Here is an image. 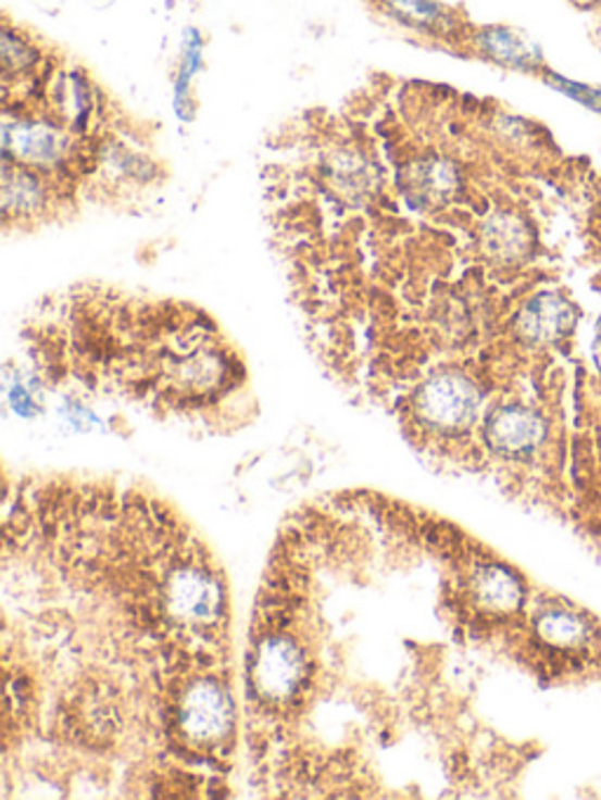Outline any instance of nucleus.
<instances>
[{
	"label": "nucleus",
	"instance_id": "obj_14",
	"mask_svg": "<svg viewBox=\"0 0 601 800\" xmlns=\"http://www.w3.org/2000/svg\"><path fill=\"white\" fill-rule=\"evenodd\" d=\"M200 68V38L193 34V42H188L186 48V57H184V66H181V76L177 83V97L179 101L186 95V85L193 78V73Z\"/></svg>",
	"mask_w": 601,
	"mask_h": 800
},
{
	"label": "nucleus",
	"instance_id": "obj_7",
	"mask_svg": "<svg viewBox=\"0 0 601 800\" xmlns=\"http://www.w3.org/2000/svg\"><path fill=\"white\" fill-rule=\"evenodd\" d=\"M461 186V174L451 160L425 155L412 160L402 172V190L412 207H437L453 198Z\"/></svg>",
	"mask_w": 601,
	"mask_h": 800
},
{
	"label": "nucleus",
	"instance_id": "obj_3",
	"mask_svg": "<svg viewBox=\"0 0 601 800\" xmlns=\"http://www.w3.org/2000/svg\"><path fill=\"white\" fill-rule=\"evenodd\" d=\"M236 709L222 680L200 676L177 695L174 723L181 739L196 747H216L233 733Z\"/></svg>",
	"mask_w": 601,
	"mask_h": 800
},
{
	"label": "nucleus",
	"instance_id": "obj_4",
	"mask_svg": "<svg viewBox=\"0 0 601 800\" xmlns=\"http://www.w3.org/2000/svg\"><path fill=\"white\" fill-rule=\"evenodd\" d=\"M3 155L10 162L42 174H57L71 158V141L57 123L48 117H5L3 125Z\"/></svg>",
	"mask_w": 601,
	"mask_h": 800
},
{
	"label": "nucleus",
	"instance_id": "obj_11",
	"mask_svg": "<svg viewBox=\"0 0 601 800\" xmlns=\"http://www.w3.org/2000/svg\"><path fill=\"white\" fill-rule=\"evenodd\" d=\"M384 3L406 26L421 28V32L428 34H439L447 28L449 14L435 0H384Z\"/></svg>",
	"mask_w": 601,
	"mask_h": 800
},
{
	"label": "nucleus",
	"instance_id": "obj_12",
	"mask_svg": "<svg viewBox=\"0 0 601 800\" xmlns=\"http://www.w3.org/2000/svg\"><path fill=\"white\" fill-rule=\"evenodd\" d=\"M536 629L540 634V639H546L548 643L554 646H578L585 641V636H588V625H585L580 617L566 611H550L546 615H540Z\"/></svg>",
	"mask_w": 601,
	"mask_h": 800
},
{
	"label": "nucleus",
	"instance_id": "obj_9",
	"mask_svg": "<svg viewBox=\"0 0 601 800\" xmlns=\"http://www.w3.org/2000/svg\"><path fill=\"white\" fill-rule=\"evenodd\" d=\"M477 50L491 59L493 64H501L517 71H536L542 64V57L536 42L522 36L515 28L491 26L481 28L475 40Z\"/></svg>",
	"mask_w": 601,
	"mask_h": 800
},
{
	"label": "nucleus",
	"instance_id": "obj_1",
	"mask_svg": "<svg viewBox=\"0 0 601 800\" xmlns=\"http://www.w3.org/2000/svg\"><path fill=\"white\" fill-rule=\"evenodd\" d=\"M311 662L295 636L271 634L254 643L249 658V686L252 695L268 704L291 702L305 686Z\"/></svg>",
	"mask_w": 601,
	"mask_h": 800
},
{
	"label": "nucleus",
	"instance_id": "obj_6",
	"mask_svg": "<svg viewBox=\"0 0 601 800\" xmlns=\"http://www.w3.org/2000/svg\"><path fill=\"white\" fill-rule=\"evenodd\" d=\"M484 437H487V443L496 453L503 455L529 453L538 447L540 439L546 437V423H542V418L531 409L508 404L496 409L487 418Z\"/></svg>",
	"mask_w": 601,
	"mask_h": 800
},
{
	"label": "nucleus",
	"instance_id": "obj_2",
	"mask_svg": "<svg viewBox=\"0 0 601 800\" xmlns=\"http://www.w3.org/2000/svg\"><path fill=\"white\" fill-rule=\"evenodd\" d=\"M414 418L433 433H463L475 421L481 395L475 380L461 372H437L414 390Z\"/></svg>",
	"mask_w": 601,
	"mask_h": 800
},
{
	"label": "nucleus",
	"instance_id": "obj_8",
	"mask_svg": "<svg viewBox=\"0 0 601 800\" xmlns=\"http://www.w3.org/2000/svg\"><path fill=\"white\" fill-rule=\"evenodd\" d=\"M576 315L564 299L554 293H540L522 308L517 317V332L531 343H550L574 327Z\"/></svg>",
	"mask_w": 601,
	"mask_h": 800
},
{
	"label": "nucleus",
	"instance_id": "obj_13",
	"mask_svg": "<svg viewBox=\"0 0 601 800\" xmlns=\"http://www.w3.org/2000/svg\"><path fill=\"white\" fill-rule=\"evenodd\" d=\"M546 83L550 87H554L556 92H562L568 99H574L576 103H580V107L601 115V90H599V87L585 85V83H578V80H568V78L560 76V73H550V71L546 73Z\"/></svg>",
	"mask_w": 601,
	"mask_h": 800
},
{
	"label": "nucleus",
	"instance_id": "obj_10",
	"mask_svg": "<svg viewBox=\"0 0 601 800\" xmlns=\"http://www.w3.org/2000/svg\"><path fill=\"white\" fill-rule=\"evenodd\" d=\"M524 597L517 575L501 564H481L473 573V599L484 611L510 613Z\"/></svg>",
	"mask_w": 601,
	"mask_h": 800
},
{
	"label": "nucleus",
	"instance_id": "obj_5",
	"mask_svg": "<svg viewBox=\"0 0 601 800\" xmlns=\"http://www.w3.org/2000/svg\"><path fill=\"white\" fill-rule=\"evenodd\" d=\"M54 200L50 174L5 160L3 165V214L5 221H34L50 212Z\"/></svg>",
	"mask_w": 601,
	"mask_h": 800
}]
</instances>
